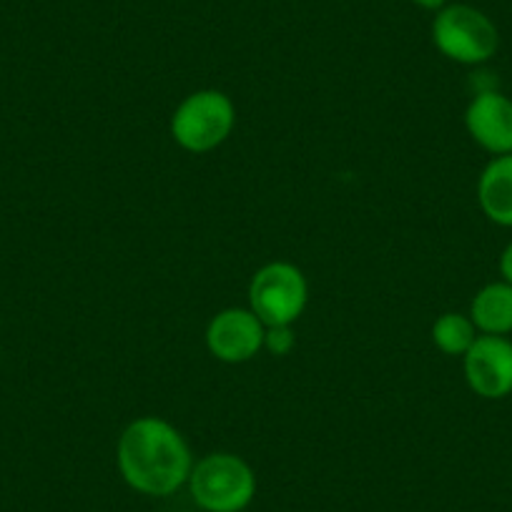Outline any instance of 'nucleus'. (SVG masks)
I'll list each match as a JSON object with an SVG mask.
<instances>
[{
    "mask_svg": "<svg viewBox=\"0 0 512 512\" xmlns=\"http://www.w3.org/2000/svg\"><path fill=\"white\" fill-rule=\"evenodd\" d=\"M118 472L131 490L149 497H169L186 487L194 455L189 442L161 417H139L118 437Z\"/></svg>",
    "mask_w": 512,
    "mask_h": 512,
    "instance_id": "1",
    "label": "nucleus"
},
{
    "mask_svg": "<svg viewBox=\"0 0 512 512\" xmlns=\"http://www.w3.org/2000/svg\"><path fill=\"white\" fill-rule=\"evenodd\" d=\"M186 487L204 512H244L256 497V475L244 457L211 452L194 462Z\"/></svg>",
    "mask_w": 512,
    "mask_h": 512,
    "instance_id": "2",
    "label": "nucleus"
},
{
    "mask_svg": "<svg viewBox=\"0 0 512 512\" xmlns=\"http://www.w3.org/2000/svg\"><path fill=\"white\" fill-rule=\"evenodd\" d=\"M432 43L460 66H482L500 48V31L487 13L467 3H447L432 21Z\"/></svg>",
    "mask_w": 512,
    "mask_h": 512,
    "instance_id": "3",
    "label": "nucleus"
},
{
    "mask_svg": "<svg viewBox=\"0 0 512 512\" xmlns=\"http://www.w3.org/2000/svg\"><path fill=\"white\" fill-rule=\"evenodd\" d=\"M236 126V108L226 93L204 88L176 106L171 116V136L191 154H209L219 149Z\"/></svg>",
    "mask_w": 512,
    "mask_h": 512,
    "instance_id": "4",
    "label": "nucleus"
},
{
    "mask_svg": "<svg viewBox=\"0 0 512 512\" xmlns=\"http://www.w3.org/2000/svg\"><path fill=\"white\" fill-rule=\"evenodd\" d=\"M307 299V277L289 262L264 264L249 282V309L264 327H292L307 309Z\"/></svg>",
    "mask_w": 512,
    "mask_h": 512,
    "instance_id": "5",
    "label": "nucleus"
},
{
    "mask_svg": "<svg viewBox=\"0 0 512 512\" xmlns=\"http://www.w3.org/2000/svg\"><path fill=\"white\" fill-rule=\"evenodd\" d=\"M267 327L251 309H221L206 327V349L226 364H244L264 349Z\"/></svg>",
    "mask_w": 512,
    "mask_h": 512,
    "instance_id": "6",
    "label": "nucleus"
},
{
    "mask_svg": "<svg viewBox=\"0 0 512 512\" xmlns=\"http://www.w3.org/2000/svg\"><path fill=\"white\" fill-rule=\"evenodd\" d=\"M467 387L482 400L512 395V342L507 337L480 334L462 357Z\"/></svg>",
    "mask_w": 512,
    "mask_h": 512,
    "instance_id": "7",
    "label": "nucleus"
},
{
    "mask_svg": "<svg viewBox=\"0 0 512 512\" xmlns=\"http://www.w3.org/2000/svg\"><path fill=\"white\" fill-rule=\"evenodd\" d=\"M465 128L487 154H512V98L500 91H480L467 103Z\"/></svg>",
    "mask_w": 512,
    "mask_h": 512,
    "instance_id": "8",
    "label": "nucleus"
},
{
    "mask_svg": "<svg viewBox=\"0 0 512 512\" xmlns=\"http://www.w3.org/2000/svg\"><path fill=\"white\" fill-rule=\"evenodd\" d=\"M477 204L497 226L512 229V154L492 156L477 179Z\"/></svg>",
    "mask_w": 512,
    "mask_h": 512,
    "instance_id": "9",
    "label": "nucleus"
},
{
    "mask_svg": "<svg viewBox=\"0 0 512 512\" xmlns=\"http://www.w3.org/2000/svg\"><path fill=\"white\" fill-rule=\"evenodd\" d=\"M470 319L480 334L507 337L512 334V284L490 282L472 297Z\"/></svg>",
    "mask_w": 512,
    "mask_h": 512,
    "instance_id": "10",
    "label": "nucleus"
},
{
    "mask_svg": "<svg viewBox=\"0 0 512 512\" xmlns=\"http://www.w3.org/2000/svg\"><path fill=\"white\" fill-rule=\"evenodd\" d=\"M477 337H480V332L472 324L470 314L445 312L432 324V342L447 357H465Z\"/></svg>",
    "mask_w": 512,
    "mask_h": 512,
    "instance_id": "11",
    "label": "nucleus"
},
{
    "mask_svg": "<svg viewBox=\"0 0 512 512\" xmlns=\"http://www.w3.org/2000/svg\"><path fill=\"white\" fill-rule=\"evenodd\" d=\"M294 347V334L292 327H267V337H264V349H269L277 357L292 352Z\"/></svg>",
    "mask_w": 512,
    "mask_h": 512,
    "instance_id": "12",
    "label": "nucleus"
},
{
    "mask_svg": "<svg viewBox=\"0 0 512 512\" xmlns=\"http://www.w3.org/2000/svg\"><path fill=\"white\" fill-rule=\"evenodd\" d=\"M500 274L505 282L512 284V241L505 246V249H502V254H500Z\"/></svg>",
    "mask_w": 512,
    "mask_h": 512,
    "instance_id": "13",
    "label": "nucleus"
},
{
    "mask_svg": "<svg viewBox=\"0 0 512 512\" xmlns=\"http://www.w3.org/2000/svg\"><path fill=\"white\" fill-rule=\"evenodd\" d=\"M410 3L412 6L422 8V11H432V13L442 11V8L447 6V0H410Z\"/></svg>",
    "mask_w": 512,
    "mask_h": 512,
    "instance_id": "14",
    "label": "nucleus"
}]
</instances>
